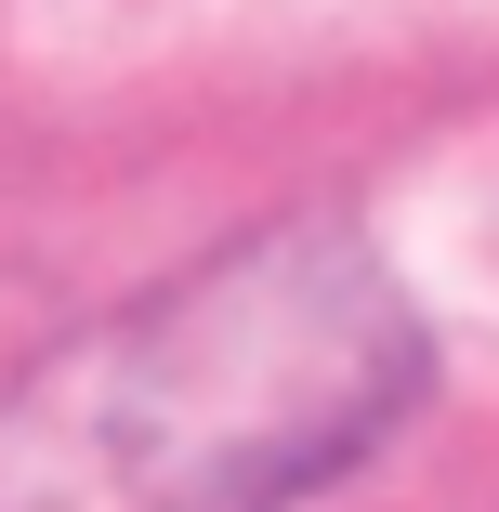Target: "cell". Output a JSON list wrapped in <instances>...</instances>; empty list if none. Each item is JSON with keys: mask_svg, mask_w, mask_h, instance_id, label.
<instances>
[{"mask_svg": "<svg viewBox=\"0 0 499 512\" xmlns=\"http://www.w3.org/2000/svg\"><path fill=\"white\" fill-rule=\"evenodd\" d=\"M434 407V316L355 211H276L0 381V512H316Z\"/></svg>", "mask_w": 499, "mask_h": 512, "instance_id": "6da1fadb", "label": "cell"}]
</instances>
